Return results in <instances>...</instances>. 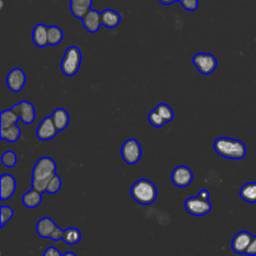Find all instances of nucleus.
Returning <instances> with one entry per match:
<instances>
[{
	"mask_svg": "<svg viewBox=\"0 0 256 256\" xmlns=\"http://www.w3.org/2000/svg\"><path fill=\"white\" fill-rule=\"evenodd\" d=\"M57 165L54 159L48 156L39 158L32 169L31 186L35 190L43 193L46 192L50 179L56 174Z\"/></svg>",
	"mask_w": 256,
	"mask_h": 256,
	"instance_id": "1",
	"label": "nucleus"
},
{
	"mask_svg": "<svg viewBox=\"0 0 256 256\" xmlns=\"http://www.w3.org/2000/svg\"><path fill=\"white\" fill-rule=\"evenodd\" d=\"M213 149L221 157L234 160L244 158L247 153L246 145L242 141L229 137L217 138L213 143Z\"/></svg>",
	"mask_w": 256,
	"mask_h": 256,
	"instance_id": "2",
	"label": "nucleus"
},
{
	"mask_svg": "<svg viewBox=\"0 0 256 256\" xmlns=\"http://www.w3.org/2000/svg\"><path fill=\"white\" fill-rule=\"evenodd\" d=\"M130 193L134 201L143 206L152 204L157 198V188L155 184L144 178L133 183Z\"/></svg>",
	"mask_w": 256,
	"mask_h": 256,
	"instance_id": "3",
	"label": "nucleus"
},
{
	"mask_svg": "<svg viewBox=\"0 0 256 256\" xmlns=\"http://www.w3.org/2000/svg\"><path fill=\"white\" fill-rule=\"evenodd\" d=\"M82 62V52L80 48L76 45L69 46L61 59L60 63V69L61 72L67 76L72 77L75 74H77L80 65Z\"/></svg>",
	"mask_w": 256,
	"mask_h": 256,
	"instance_id": "4",
	"label": "nucleus"
},
{
	"mask_svg": "<svg viewBox=\"0 0 256 256\" xmlns=\"http://www.w3.org/2000/svg\"><path fill=\"white\" fill-rule=\"evenodd\" d=\"M120 152L125 163L129 165L136 164L140 160L142 155L140 143L134 138H129L125 140V142L121 146Z\"/></svg>",
	"mask_w": 256,
	"mask_h": 256,
	"instance_id": "5",
	"label": "nucleus"
},
{
	"mask_svg": "<svg viewBox=\"0 0 256 256\" xmlns=\"http://www.w3.org/2000/svg\"><path fill=\"white\" fill-rule=\"evenodd\" d=\"M192 62L196 69L203 75H210L217 67V59L214 55L206 52L196 53Z\"/></svg>",
	"mask_w": 256,
	"mask_h": 256,
	"instance_id": "6",
	"label": "nucleus"
},
{
	"mask_svg": "<svg viewBox=\"0 0 256 256\" xmlns=\"http://www.w3.org/2000/svg\"><path fill=\"white\" fill-rule=\"evenodd\" d=\"M185 209L186 211L193 216H204L206 214H208L211 209H212V205L210 203L209 200H204L197 197H189L185 200L184 203Z\"/></svg>",
	"mask_w": 256,
	"mask_h": 256,
	"instance_id": "7",
	"label": "nucleus"
},
{
	"mask_svg": "<svg viewBox=\"0 0 256 256\" xmlns=\"http://www.w3.org/2000/svg\"><path fill=\"white\" fill-rule=\"evenodd\" d=\"M193 178H194V175L192 170L185 165L176 166L171 172L172 183L175 186L180 188L189 186L192 183Z\"/></svg>",
	"mask_w": 256,
	"mask_h": 256,
	"instance_id": "8",
	"label": "nucleus"
},
{
	"mask_svg": "<svg viewBox=\"0 0 256 256\" xmlns=\"http://www.w3.org/2000/svg\"><path fill=\"white\" fill-rule=\"evenodd\" d=\"M26 84V74L18 67L11 69L6 76V85L12 92H19Z\"/></svg>",
	"mask_w": 256,
	"mask_h": 256,
	"instance_id": "9",
	"label": "nucleus"
},
{
	"mask_svg": "<svg viewBox=\"0 0 256 256\" xmlns=\"http://www.w3.org/2000/svg\"><path fill=\"white\" fill-rule=\"evenodd\" d=\"M12 109L17 113L19 119L24 124H31L35 121L36 113L35 108L32 103L27 100H22L12 106Z\"/></svg>",
	"mask_w": 256,
	"mask_h": 256,
	"instance_id": "10",
	"label": "nucleus"
},
{
	"mask_svg": "<svg viewBox=\"0 0 256 256\" xmlns=\"http://www.w3.org/2000/svg\"><path fill=\"white\" fill-rule=\"evenodd\" d=\"M58 133V129L52 121L51 116H47L42 119L36 129V136L42 141H48L54 138Z\"/></svg>",
	"mask_w": 256,
	"mask_h": 256,
	"instance_id": "11",
	"label": "nucleus"
},
{
	"mask_svg": "<svg viewBox=\"0 0 256 256\" xmlns=\"http://www.w3.org/2000/svg\"><path fill=\"white\" fill-rule=\"evenodd\" d=\"M253 238V235L248 231H240L236 233L231 241V248L236 254H244Z\"/></svg>",
	"mask_w": 256,
	"mask_h": 256,
	"instance_id": "12",
	"label": "nucleus"
},
{
	"mask_svg": "<svg viewBox=\"0 0 256 256\" xmlns=\"http://www.w3.org/2000/svg\"><path fill=\"white\" fill-rule=\"evenodd\" d=\"M16 190V181L11 174H2L0 177V199H10Z\"/></svg>",
	"mask_w": 256,
	"mask_h": 256,
	"instance_id": "13",
	"label": "nucleus"
},
{
	"mask_svg": "<svg viewBox=\"0 0 256 256\" xmlns=\"http://www.w3.org/2000/svg\"><path fill=\"white\" fill-rule=\"evenodd\" d=\"M81 20L84 28L90 33H96L102 25L101 12L94 9H90Z\"/></svg>",
	"mask_w": 256,
	"mask_h": 256,
	"instance_id": "14",
	"label": "nucleus"
},
{
	"mask_svg": "<svg viewBox=\"0 0 256 256\" xmlns=\"http://www.w3.org/2000/svg\"><path fill=\"white\" fill-rule=\"evenodd\" d=\"M32 40L37 47H45L48 45V26L43 23H38L32 31Z\"/></svg>",
	"mask_w": 256,
	"mask_h": 256,
	"instance_id": "15",
	"label": "nucleus"
},
{
	"mask_svg": "<svg viewBox=\"0 0 256 256\" xmlns=\"http://www.w3.org/2000/svg\"><path fill=\"white\" fill-rule=\"evenodd\" d=\"M101 20H102V25L108 29H114L116 28L121 21V15L119 12L107 8L104 9L101 12Z\"/></svg>",
	"mask_w": 256,
	"mask_h": 256,
	"instance_id": "16",
	"label": "nucleus"
},
{
	"mask_svg": "<svg viewBox=\"0 0 256 256\" xmlns=\"http://www.w3.org/2000/svg\"><path fill=\"white\" fill-rule=\"evenodd\" d=\"M57 227V225L55 224V222L48 216L41 218L37 224H36V232L37 234L42 237V238H49L51 237L53 231L55 230V228Z\"/></svg>",
	"mask_w": 256,
	"mask_h": 256,
	"instance_id": "17",
	"label": "nucleus"
},
{
	"mask_svg": "<svg viewBox=\"0 0 256 256\" xmlns=\"http://www.w3.org/2000/svg\"><path fill=\"white\" fill-rule=\"evenodd\" d=\"M93 0H70V12L78 19H82L91 9Z\"/></svg>",
	"mask_w": 256,
	"mask_h": 256,
	"instance_id": "18",
	"label": "nucleus"
},
{
	"mask_svg": "<svg viewBox=\"0 0 256 256\" xmlns=\"http://www.w3.org/2000/svg\"><path fill=\"white\" fill-rule=\"evenodd\" d=\"M51 118H52V121L55 124L56 128L58 129V131L64 130L69 125L70 117H69L67 110L64 108L60 107V108L54 109L51 114Z\"/></svg>",
	"mask_w": 256,
	"mask_h": 256,
	"instance_id": "19",
	"label": "nucleus"
},
{
	"mask_svg": "<svg viewBox=\"0 0 256 256\" xmlns=\"http://www.w3.org/2000/svg\"><path fill=\"white\" fill-rule=\"evenodd\" d=\"M21 201L27 208H36L42 202V193L32 188L22 195Z\"/></svg>",
	"mask_w": 256,
	"mask_h": 256,
	"instance_id": "20",
	"label": "nucleus"
},
{
	"mask_svg": "<svg viewBox=\"0 0 256 256\" xmlns=\"http://www.w3.org/2000/svg\"><path fill=\"white\" fill-rule=\"evenodd\" d=\"M240 197L248 203H256V182L244 184L239 191Z\"/></svg>",
	"mask_w": 256,
	"mask_h": 256,
	"instance_id": "21",
	"label": "nucleus"
},
{
	"mask_svg": "<svg viewBox=\"0 0 256 256\" xmlns=\"http://www.w3.org/2000/svg\"><path fill=\"white\" fill-rule=\"evenodd\" d=\"M18 120H20L19 116L12 108L3 110L0 114V129L15 125Z\"/></svg>",
	"mask_w": 256,
	"mask_h": 256,
	"instance_id": "22",
	"label": "nucleus"
},
{
	"mask_svg": "<svg viewBox=\"0 0 256 256\" xmlns=\"http://www.w3.org/2000/svg\"><path fill=\"white\" fill-rule=\"evenodd\" d=\"M0 136H1L2 140H5L9 143H13V142H16L20 138L21 130L17 126V124H15V125H12L7 128L0 129Z\"/></svg>",
	"mask_w": 256,
	"mask_h": 256,
	"instance_id": "23",
	"label": "nucleus"
},
{
	"mask_svg": "<svg viewBox=\"0 0 256 256\" xmlns=\"http://www.w3.org/2000/svg\"><path fill=\"white\" fill-rule=\"evenodd\" d=\"M82 234L79 229L75 227H68L63 232L62 240L68 245H75L81 240Z\"/></svg>",
	"mask_w": 256,
	"mask_h": 256,
	"instance_id": "24",
	"label": "nucleus"
},
{
	"mask_svg": "<svg viewBox=\"0 0 256 256\" xmlns=\"http://www.w3.org/2000/svg\"><path fill=\"white\" fill-rule=\"evenodd\" d=\"M63 40V31L59 26H48V45L56 46Z\"/></svg>",
	"mask_w": 256,
	"mask_h": 256,
	"instance_id": "25",
	"label": "nucleus"
},
{
	"mask_svg": "<svg viewBox=\"0 0 256 256\" xmlns=\"http://www.w3.org/2000/svg\"><path fill=\"white\" fill-rule=\"evenodd\" d=\"M154 109L166 121V123L170 122L174 118L173 109L166 103H158Z\"/></svg>",
	"mask_w": 256,
	"mask_h": 256,
	"instance_id": "26",
	"label": "nucleus"
},
{
	"mask_svg": "<svg viewBox=\"0 0 256 256\" xmlns=\"http://www.w3.org/2000/svg\"><path fill=\"white\" fill-rule=\"evenodd\" d=\"M1 161L2 164L7 167V168H12L16 165L17 163V156L16 153L12 150H7L5 151L2 156H1Z\"/></svg>",
	"mask_w": 256,
	"mask_h": 256,
	"instance_id": "27",
	"label": "nucleus"
},
{
	"mask_svg": "<svg viewBox=\"0 0 256 256\" xmlns=\"http://www.w3.org/2000/svg\"><path fill=\"white\" fill-rule=\"evenodd\" d=\"M61 185H62L61 178L57 174H54L53 177L50 179L48 185H47L46 192L49 193V194H55L60 190Z\"/></svg>",
	"mask_w": 256,
	"mask_h": 256,
	"instance_id": "28",
	"label": "nucleus"
},
{
	"mask_svg": "<svg viewBox=\"0 0 256 256\" xmlns=\"http://www.w3.org/2000/svg\"><path fill=\"white\" fill-rule=\"evenodd\" d=\"M148 121L152 126H154L156 128H161L166 124V121L156 112L155 109H153L152 111L149 112Z\"/></svg>",
	"mask_w": 256,
	"mask_h": 256,
	"instance_id": "29",
	"label": "nucleus"
},
{
	"mask_svg": "<svg viewBox=\"0 0 256 256\" xmlns=\"http://www.w3.org/2000/svg\"><path fill=\"white\" fill-rule=\"evenodd\" d=\"M13 209L10 206L1 205L0 207V216H1V228L5 226V224L10 221V219L13 217Z\"/></svg>",
	"mask_w": 256,
	"mask_h": 256,
	"instance_id": "30",
	"label": "nucleus"
},
{
	"mask_svg": "<svg viewBox=\"0 0 256 256\" xmlns=\"http://www.w3.org/2000/svg\"><path fill=\"white\" fill-rule=\"evenodd\" d=\"M180 4L187 11H195L199 6L198 0H180Z\"/></svg>",
	"mask_w": 256,
	"mask_h": 256,
	"instance_id": "31",
	"label": "nucleus"
},
{
	"mask_svg": "<svg viewBox=\"0 0 256 256\" xmlns=\"http://www.w3.org/2000/svg\"><path fill=\"white\" fill-rule=\"evenodd\" d=\"M245 254L249 256H256V235L253 236Z\"/></svg>",
	"mask_w": 256,
	"mask_h": 256,
	"instance_id": "32",
	"label": "nucleus"
},
{
	"mask_svg": "<svg viewBox=\"0 0 256 256\" xmlns=\"http://www.w3.org/2000/svg\"><path fill=\"white\" fill-rule=\"evenodd\" d=\"M43 256H62V254L60 253L58 248L54 246H50L45 249V251L43 252Z\"/></svg>",
	"mask_w": 256,
	"mask_h": 256,
	"instance_id": "33",
	"label": "nucleus"
},
{
	"mask_svg": "<svg viewBox=\"0 0 256 256\" xmlns=\"http://www.w3.org/2000/svg\"><path fill=\"white\" fill-rule=\"evenodd\" d=\"M63 232L64 230L61 229L59 226H57L55 228V230L53 231L50 239L53 240V241H59V240H62V237H63Z\"/></svg>",
	"mask_w": 256,
	"mask_h": 256,
	"instance_id": "34",
	"label": "nucleus"
},
{
	"mask_svg": "<svg viewBox=\"0 0 256 256\" xmlns=\"http://www.w3.org/2000/svg\"><path fill=\"white\" fill-rule=\"evenodd\" d=\"M199 198L201 199H204V200H209V197H210V192L206 189H202L198 192V195H197Z\"/></svg>",
	"mask_w": 256,
	"mask_h": 256,
	"instance_id": "35",
	"label": "nucleus"
},
{
	"mask_svg": "<svg viewBox=\"0 0 256 256\" xmlns=\"http://www.w3.org/2000/svg\"><path fill=\"white\" fill-rule=\"evenodd\" d=\"M163 5H171L175 2H180V0H158Z\"/></svg>",
	"mask_w": 256,
	"mask_h": 256,
	"instance_id": "36",
	"label": "nucleus"
},
{
	"mask_svg": "<svg viewBox=\"0 0 256 256\" xmlns=\"http://www.w3.org/2000/svg\"><path fill=\"white\" fill-rule=\"evenodd\" d=\"M62 256H77V255L72 251H67L64 254H62Z\"/></svg>",
	"mask_w": 256,
	"mask_h": 256,
	"instance_id": "37",
	"label": "nucleus"
}]
</instances>
